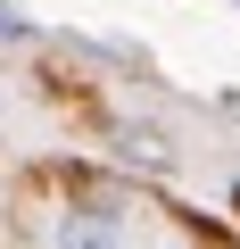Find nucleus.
<instances>
[{
    "mask_svg": "<svg viewBox=\"0 0 240 249\" xmlns=\"http://www.w3.org/2000/svg\"><path fill=\"white\" fill-rule=\"evenodd\" d=\"M116 158H125V166H149V175H166V166H174V142H166V133H149V124H125V133H116Z\"/></svg>",
    "mask_w": 240,
    "mask_h": 249,
    "instance_id": "nucleus-1",
    "label": "nucleus"
},
{
    "mask_svg": "<svg viewBox=\"0 0 240 249\" xmlns=\"http://www.w3.org/2000/svg\"><path fill=\"white\" fill-rule=\"evenodd\" d=\"M0 42H9V50H17V42H33V25H25L17 9H9V0H0Z\"/></svg>",
    "mask_w": 240,
    "mask_h": 249,
    "instance_id": "nucleus-2",
    "label": "nucleus"
}]
</instances>
